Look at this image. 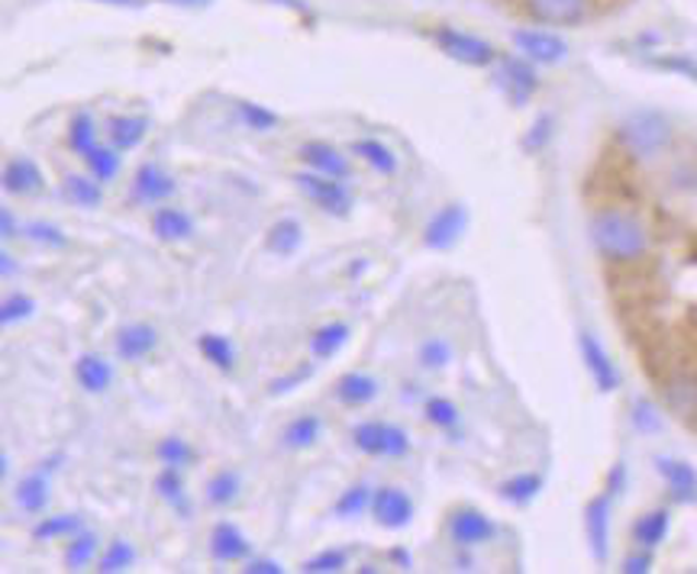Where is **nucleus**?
<instances>
[{
	"label": "nucleus",
	"instance_id": "nucleus-1",
	"mask_svg": "<svg viewBox=\"0 0 697 574\" xmlns=\"http://www.w3.org/2000/svg\"><path fill=\"white\" fill-rule=\"evenodd\" d=\"M591 242L607 262H639L649 255V232L633 214L620 207H604L591 217Z\"/></svg>",
	"mask_w": 697,
	"mask_h": 574
},
{
	"label": "nucleus",
	"instance_id": "nucleus-2",
	"mask_svg": "<svg viewBox=\"0 0 697 574\" xmlns=\"http://www.w3.org/2000/svg\"><path fill=\"white\" fill-rule=\"evenodd\" d=\"M620 142L639 159H652L672 142V126H669L665 116L655 114V111H637V114L624 119Z\"/></svg>",
	"mask_w": 697,
	"mask_h": 574
},
{
	"label": "nucleus",
	"instance_id": "nucleus-3",
	"mask_svg": "<svg viewBox=\"0 0 697 574\" xmlns=\"http://www.w3.org/2000/svg\"><path fill=\"white\" fill-rule=\"evenodd\" d=\"M433 43L446 53L449 58L462 61V65H471V68H484L498 58V49L481 39V36H471V33H462L456 26H439L433 33Z\"/></svg>",
	"mask_w": 697,
	"mask_h": 574
},
{
	"label": "nucleus",
	"instance_id": "nucleus-4",
	"mask_svg": "<svg viewBox=\"0 0 697 574\" xmlns=\"http://www.w3.org/2000/svg\"><path fill=\"white\" fill-rule=\"evenodd\" d=\"M355 446L365 452V456H391V459H401L410 452V439L401 426H391V423H378V420H368V423H358L355 433H352Z\"/></svg>",
	"mask_w": 697,
	"mask_h": 574
},
{
	"label": "nucleus",
	"instance_id": "nucleus-5",
	"mask_svg": "<svg viewBox=\"0 0 697 574\" xmlns=\"http://www.w3.org/2000/svg\"><path fill=\"white\" fill-rule=\"evenodd\" d=\"M294 181H297V187H300L320 210H327V214H333V217H348V210H352V194H348L346 184H343L340 177L304 172L297 174Z\"/></svg>",
	"mask_w": 697,
	"mask_h": 574
},
{
	"label": "nucleus",
	"instance_id": "nucleus-6",
	"mask_svg": "<svg viewBox=\"0 0 697 574\" xmlns=\"http://www.w3.org/2000/svg\"><path fill=\"white\" fill-rule=\"evenodd\" d=\"M610 510H614V494H597L587 501L584 507V532H587V546L597 565L607 562L610 555Z\"/></svg>",
	"mask_w": 697,
	"mask_h": 574
},
{
	"label": "nucleus",
	"instance_id": "nucleus-7",
	"mask_svg": "<svg viewBox=\"0 0 697 574\" xmlns=\"http://www.w3.org/2000/svg\"><path fill=\"white\" fill-rule=\"evenodd\" d=\"M579 348L581 358H584V368H587V375L594 378L597 391H601V394L617 391V388H620V368L614 365L610 352L601 345V340H597L594 333H581Z\"/></svg>",
	"mask_w": 697,
	"mask_h": 574
},
{
	"label": "nucleus",
	"instance_id": "nucleus-8",
	"mask_svg": "<svg viewBox=\"0 0 697 574\" xmlns=\"http://www.w3.org/2000/svg\"><path fill=\"white\" fill-rule=\"evenodd\" d=\"M465 223H468V214H465L462 204H446L423 230V245L426 249H453L459 242V236L465 232Z\"/></svg>",
	"mask_w": 697,
	"mask_h": 574
},
{
	"label": "nucleus",
	"instance_id": "nucleus-9",
	"mask_svg": "<svg viewBox=\"0 0 697 574\" xmlns=\"http://www.w3.org/2000/svg\"><path fill=\"white\" fill-rule=\"evenodd\" d=\"M514 46L521 49L523 58L539 61V65H556L569 56V46L562 36L546 33V30H517L514 33Z\"/></svg>",
	"mask_w": 697,
	"mask_h": 574
},
{
	"label": "nucleus",
	"instance_id": "nucleus-10",
	"mask_svg": "<svg viewBox=\"0 0 697 574\" xmlns=\"http://www.w3.org/2000/svg\"><path fill=\"white\" fill-rule=\"evenodd\" d=\"M662 394L665 403L675 416L682 420H695L697 416V371L692 368H678L672 375H665L662 381Z\"/></svg>",
	"mask_w": 697,
	"mask_h": 574
},
{
	"label": "nucleus",
	"instance_id": "nucleus-11",
	"mask_svg": "<svg viewBox=\"0 0 697 574\" xmlns=\"http://www.w3.org/2000/svg\"><path fill=\"white\" fill-rule=\"evenodd\" d=\"M372 514L385 529H404L413 519V501L401 487H378L372 497Z\"/></svg>",
	"mask_w": 697,
	"mask_h": 574
},
{
	"label": "nucleus",
	"instance_id": "nucleus-12",
	"mask_svg": "<svg viewBox=\"0 0 697 574\" xmlns=\"http://www.w3.org/2000/svg\"><path fill=\"white\" fill-rule=\"evenodd\" d=\"M449 536L456 546L462 549H471V546H484L494 539V523L484 517L481 510L475 507H462L449 517Z\"/></svg>",
	"mask_w": 697,
	"mask_h": 574
},
{
	"label": "nucleus",
	"instance_id": "nucleus-13",
	"mask_svg": "<svg viewBox=\"0 0 697 574\" xmlns=\"http://www.w3.org/2000/svg\"><path fill=\"white\" fill-rule=\"evenodd\" d=\"M529 16L549 26H575L587 13V0H523Z\"/></svg>",
	"mask_w": 697,
	"mask_h": 574
},
{
	"label": "nucleus",
	"instance_id": "nucleus-14",
	"mask_svg": "<svg viewBox=\"0 0 697 574\" xmlns=\"http://www.w3.org/2000/svg\"><path fill=\"white\" fill-rule=\"evenodd\" d=\"M501 84L507 88L514 104H526V97L539 88V78H536L529 58H504L501 61Z\"/></svg>",
	"mask_w": 697,
	"mask_h": 574
},
{
	"label": "nucleus",
	"instance_id": "nucleus-15",
	"mask_svg": "<svg viewBox=\"0 0 697 574\" xmlns=\"http://www.w3.org/2000/svg\"><path fill=\"white\" fill-rule=\"evenodd\" d=\"M300 159L313 169L317 174H327V177H348V162L346 156L340 152V149H333L330 142H320V139H313V142H304V149H300Z\"/></svg>",
	"mask_w": 697,
	"mask_h": 574
},
{
	"label": "nucleus",
	"instance_id": "nucleus-16",
	"mask_svg": "<svg viewBox=\"0 0 697 574\" xmlns=\"http://www.w3.org/2000/svg\"><path fill=\"white\" fill-rule=\"evenodd\" d=\"M655 468H659V474L669 481V491H672L675 501H682V504L697 501V471L688 461L655 459Z\"/></svg>",
	"mask_w": 697,
	"mask_h": 574
},
{
	"label": "nucleus",
	"instance_id": "nucleus-17",
	"mask_svg": "<svg viewBox=\"0 0 697 574\" xmlns=\"http://www.w3.org/2000/svg\"><path fill=\"white\" fill-rule=\"evenodd\" d=\"M156 343H159V336H156L152 326L133 323V326H123V330L116 333V355H119L123 361H139V358H146V355L156 348Z\"/></svg>",
	"mask_w": 697,
	"mask_h": 574
},
{
	"label": "nucleus",
	"instance_id": "nucleus-18",
	"mask_svg": "<svg viewBox=\"0 0 697 574\" xmlns=\"http://www.w3.org/2000/svg\"><path fill=\"white\" fill-rule=\"evenodd\" d=\"M210 555L217 562H239L249 555V539L232 523H217L210 532Z\"/></svg>",
	"mask_w": 697,
	"mask_h": 574
},
{
	"label": "nucleus",
	"instance_id": "nucleus-19",
	"mask_svg": "<svg viewBox=\"0 0 697 574\" xmlns=\"http://www.w3.org/2000/svg\"><path fill=\"white\" fill-rule=\"evenodd\" d=\"M75 378H78V384H81L84 391L101 394V391L111 388L114 368H111L101 355H81V358L75 361Z\"/></svg>",
	"mask_w": 697,
	"mask_h": 574
},
{
	"label": "nucleus",
	"instance_id": "nucleus-20",
	"mask_svg": "<svg viewBox=\"0 0 697 574\" xmlns=\"http://www.w3.org/2000/svg\"><path fill=\"white\" fill-rule=\"evenodd\" d=\"M169 194H174V181L165 172H159L156 165H142L136 177H133V197L136 200H165Z\"/></svg>",
	"mask_w": 697,
	"mask_h": 574
},
{
	"label": "nucleus",
	"instance_id": "nucleus-21",
	"mask_svg": "<svg viewBox=\"0 0 697 574\" xmlns=\"http://www.w3.org/2000/svg\"><path fill=\"white\" fill-rule=\"evenodd\" d=\"M39 187H43V172L36 169V162H30V159H13V162L3 169V191H7V194L23 197V194L39 191Z\"/></svg>",
	"mask_w": 697,
	"mask_h": 574
},
{
	"label": "nucleus",
	"instance_id": "nucleus-22",
	"mask_svg": "<svg viewBox=\"0 0 697 574\" xmlns=\"http://www.w3.org/2000/svg\"><path fill=\"white\" fill-rule=\"evenodd\" d=\"M152 232L162 242H184V239L194 236V220L184 210H178V207H162L152 217Z\"/></svg>",
	"mask_w": 697,
	"mask_h": 574
},
{
	"label": "nucleus",
	"instance_id": "nucleus-23",
	"mask_svg": "<svg viewBox=\"0 0 697 574\" xmlns=\"http://www.w3.org/2000/svg\"><path fill=\"white\" fill-rule=\"evenodd\" d=\"M669 526H672V514L669 510H649L633 523V539H637L642 549H655L665 542L669 536Z\"/></svg>",
	"mask_w": 697,
	"mask_h": 574
},
{
	"label": "nucleus",
	"instance_id": "nucleus-24",
	"mask_svg": "<svg viewBox=\"0 0 697 574\" xmlns=\"http://www.w3.org/2000/svg\"><path fill=\"white\" fill-rule=\"evenodd\" d=\"M146 129H149L146 116H114L111 119V142L119 152H129L146 139Z\"/></svg>",
	"mask_w": 697,
	"mask_h": 574
},
{
	"label": "nucleus",
	"instance_id": "nucleus-25",
	"mask_svg": "<svg viewBox=\"0 0 697 574\" xmlns=\"http://www.w3.org/2000/svg\"><path fill=\"white\" fill-rule=\"evenodd\" d=\"M336 398L346 403V406H362V403L375 401L378 398V381L368 378V375H343L336 381Z\"/></svg>",
	"mask_w": 697,
	"mask_h": 574
},
{
	"label": "nucleus",
	"instance_id": "nucleus-26",
	"mask_svg": "<svg viewBox=\"0 0 697 574\" xmlns=\"http://www.w3.org/2000/svg\"><path fill=\"white\" fill-rule=\"evenodd\" d=\"M16 504H20V510H26V514H43L46 510V504H49V484H46V478L43 474H26L20 484H16Z\"/></svg>",
	"mask_w": 697,
	"mask_h": 574
},
{
	"label": "nucleus",
	"instance_id": "nucleus-27",
	"mask_svg": "<svg viewBox=\"0 0 697 574\" xmlns=\"http://www.w3.org/2000/svg\"><path fill=\"white\" fill-rule=\"evenodd\" d=\"M352 156L365 159L378 174L398 172V156L385 142H378V139H358V142H352Z\"/></svg>",
	"mask_w": 697,
	"mask_h": 574
},
{
	"label": "nucleus",
	"instance_id": "nucleus-28",
	"mask_svg": "<svg viewBox=\"0 0 697 574\" xmlns=\"http://www.w3.org/2000/svg\"><path fill=\"white\" fill-rule=\"evenodd\" d=\"M317 439H320V416H313V413H304L285 426V446L288 449H310Z\"/></svg>",
	"mask_w": 697,
	"mask_h": 574
},
{
	"label": "nucleus",
	"instance_id": "nucleus-29",
	"mask_svg": "<svg viewBox=\"0 0 697 574\" xmlns=\"http://www.w3.org/2000/svg\"><path fill=\"white\" fill-rule=\"evenodd\" d=\"M61 191H65V197H68L71 204H78V207H98V204L104 200L101 184L91 181V177H81V174H68L65 184H61Z\"/></svg>",
	"mask_w": 697,
	"mask_h": 574
},
{
	"label": "nucleus",
	"instance_id": "nucleus-30",
	"mask_svg": "<svg viewBox=\"0 0 697 574\" xmlns=\"http://www.w3.org/2000/svg\"><path fill=\"white\" fill-rule=\"evenodd\" d=\"M94 555H98V536L94 532H75V539L65 549V565L71 572H81L94 562Z\"/></svg>",
	"mask_w": 697,
	"mask_h": 574
},
{
	"label": "nucleus",
	"instance_id": "nucleus-31",
	"mask_svg": "<svg viewBox=\"0 0 697 574\" xmlns=\"http://www.w3.org/2000/svg\"><path fill=\"white\" fill-rule=\"evenodd\" d=\"M348 340V326L346 323H327V326H320L317 333H313V340H310V352L317 355V358H330V355H336Z\"/></svg>",
	"mask_w": 697,
	"mask_h": 574
},
{
	"label": "nucleus",
	"instance_id": "nucleus-32",
	"mask_svg": "<svg viewBox=\"0 0 697 574\" xmlns=\"http://www.w3.org/2000/svg\"><path fill=\"white\" fill-rule=\"evenodd\" d=\"M300 223L297 220H278L272 230H268V239H265V245L275 252V255H294L297 252V245H300Z\"/></svg>",
	"mask_w": 697,
	"mask_h": 574
},
{
	"label": "nucleus",
	"instance_id": "nucleus-33",
	"mask_svg": "<svg viewBox=\"0 0 697 574\" xmlns=\"http://www.w3.org/2000/svg\"><path fill=\"white\" fill-rule=\"evenodd\" d=\"M498 491H501V497L511 501V504H529V501L542 491V478H539V474H517V478L504 481Z\"/></svg>",
	"mask_w": 697,
	"mask_h": 574
},
{
	"label": "nucleus",
	"instance_id": "nucleus-34",
	"mask_svg": "<svg viewBox=\"0 0 697 574\" xmlns=\"http://www.w3.org/2000/svg\"><path fill=\"white\" fill-rule=\"evenodd\" d=\"M68 146L75 149V152H88V149H94L98 142H94V116L91 114H75L71 116V123H68Z\"/></svg>",
	"mask_w": 697,
	"mask_h": 574
},
{
	"label": "nucleus",
	"instance_id": "nucleus-35",
	"mask_svg": "<svg viewBox=\"0 0 697 574\" xmlns=\"http://www.w3.org/2000/svg\"><path fill=\"white\" fill-rule=\"evenodd\" d=\"M197 345H201V352H204V358L210 361V365H217V368H224V371H230L232 368V345L227 336H217V333H204L201 340H197Z\"/></svg>",
	"mask_w": 697,
	"mask_h": 574
},
{
	"label": "nucleus",
	"instance_id": "nucleus-36",
	"mask_svg": "<svg viewBox=\"0 0 697 574\" xmlns=\"http://www.w3.org/2000/svg\"><path fill=\"white\" fill-rule=\"evenodd\" d=\"M133 562H136V549H133L126 539H116V542H111V549L104 552V559L98 562V572L101 574L126 572V569H133Z\"/></svg>",
	"mask_w": 697,
	"mask_h": 574
},
{
	"label": "nucleus",
	"instance_id": "nucleus-37",
	"mask_svg": "<svg viewBox=\"0 0 697 574\" xmlns=\"http://www.w3.org/2000/svg\"><path fill=\"white\" fill-rule=\"evenodd\" d=\"M84 162H88V169L94 174V181H111L119 172V156H116L114 149H104V146L88 149L84 152Z\"/></svg>",
	"mask_w": 697,
	"mask_h": 574
},
{
	"label": "nucleus",
	"instance_id": "nucleus-38",
	"mask_svg": "<svg viewBox=\"0 0 697 574\" xmlns=\"http://www.w3.org/2000/svg\"><path fill=\"white\" fill-rule=\"evenodd\" d=\"M236 494H239V474L236 471H217L207 484V501L214 507H227Z\"/></svg>",
	"mask_w": 697,
	"mask_h": 574
},
{
	"label": "nucleus",
	"instance_id": "nucleus-39",
	"mask_svg": "<svg viewBox=\"0 0 697 574\" xmlns=\"http://www.w3.org/2000/svg\"><path fill=\"white\" fill-rule=\"evenodd\" d=\"M75 532H81V517L61 514V517L43 519V523L33 529V539H56V536H75Z\"/></svg>",
	"mask_w": 697,
	"mask_h": 574
},
{
	"label": "nucleus",
	"instance_id": "nucleus-40",
	"mask_svg": "<svg viewBox=\"0 0 697 574\" xmlns=\"http://www.w3.org/2000/svg\"><path fill=\"white\" fill-rule=\"evenodd\" d=\"M372 491L365 487V484H355V487H348L346 494L336 501V517L340 519H348V517H358L368 504H372Z\"/></svg>",
	"mask_w": 697,
	"mask_h": 574
},
{
	"label": "nucleus",
	"instance_id": "nucleus-41",
	"mask_svg": "<svg viewBox=\"0 0 697 574\" xmlns=\"http://www.w3.org/2000/svg\"><path fill=\"white\" fill-rule=\"evenodd\" d=\"M343 569H346V552H340V549H323V552H317L313 559L304 562L307 574H336Z\"/></svg>",
	"mask_w": 697,
	"mask_h": 574
},
{
	"label": "nucleus",
	"instance_id": "nucleus-42",
	"mask_svg": "<svg viewBox=\"0 0 697 574\" xmlns=\"http://www.w3.org/2000/svg\"><path fill=\"white\" fill-rule=\"evenodd\" d=\"M156 456L162 459V464H174V468H181V464L194 461V456H197V452H194V449H191L184 439L172 436V439H162V443H159Z\"/></svg>",
	"mask_w": 697,
	"mask_h": 574
},
{
	"label": "nucleus",
	"instance_id": "nucleus-43",
	"mask_svg": "<svg viewBox=\"0 0 697 574\" xmlns=\"http://www.w3.org/2000/svg\"><path fill=\"white\" fill-rule=\"evenodd\" d=\"M239 114L249 123V129H255V133H268V129L278 126V114H272V111H265L262 104H252V101H242Z\"/></svg>",
	"mask_w": 697,
	"mask_h": 574
},
{
	"label": "nucleus",
	"instance_id": "nucleus-44",
	"mask_svg": "<svg viewBox=\"0 0 697 574\" xmlns=\"http://www.w3.org/2000/svg\"><path fill=\"white\" fill-rule=\"evenodd\" d=\"M33 310H36V300H33V297L13 294V297H7L3 307H0V323H20V320L33 317Z\"/></svg>",
	"mask_w": 697,
	"mask_h": 574
},
{
	"label": "nucleus",
	"instance_id": "nucleus-45",
	"mask_svg": "<svg viewBox=\"0 0 697 574\" xmlns=\"http://www.w3.org/2000/svg\"><path fill=\"white\" fill-rule=\"evenodd\" d=\"M184 484H181V474H178V468L174 464H165V471L156 478V491H159V497L162 501H169L174 507H181V501H184V491H181Z\"/></svg>",
	"mask_w": 697,
	"mask_h": 574
},
{
	"label": "nucleus",
	"instance_id": "nucleus-46",
	"mask_svg": "<svg viewBox=\"0 0 697 574\" xmlns=\"http://www.w3.org/2000/svg\"><path fill=\"white\" fill-rule=\"evenodd\" d=\"M426 420H430L433 426L449 429V426L459 423V410H456V403L446 401V398H430V401H426Z\"/></svg>",
	"mask_w": 697,
	"mask_h": 574
},
{
	"label": "nucleus",
	"instance_id": "nucleus-47",
	"mask_svg": "<svg viewBox=\"0 0 697 574\" xmlns=\"http://www.w3.org/2000/svg\"><path fill=\"white\" fill-rule=\"evenodd\" d=\"M449 358H453V348H449L446 340H439V336H433V340H426V343L420 345V361L426 368H443Z\"/></svg>",
	"mask_w": 697,
	"mask_h": 574
},
{
	"label": "nucleus",
	"instance_id": "nucleus-48",
	"mask_svg": "<svg viewBox=\"0 0 697 574\" xmlns=\"http://www.w3.org/2000/svg\"><path fill=\"white\" fill-rule=\"evenodd\" d=\"M633 426L642 433H659L662 429V413L649 401H637L633 406Z\"/></svg>",
	"mask_w": 697,
	"mask_h": 574
},
{
	"label": "nucleus",
	"instance_id": "nucleus-49",
	"mask_svg": "<svg viewBox=\"0 0 697 574\" xmlns=\"http://www.w3.org/2000/svg\"><path fill=\"white\" fill-rule=\"evenodd\" d=\"M310 375H313V365H300V368H294V371L285 375V378H275L268 391H272V394H288L290 388H297V384H300V381H307Z\"/></svg>",
	"mask_w": 697,
	"mask_h": 574
},
{
	"label": "nucleus",
	"instance_id": "nucleus-50",
	"mask_svg": "<svg viewBox=\"0 0 697 574\" xmlns=\"http://www.w3.org/2000/svg\"><path fill=\"white\" fill-rule=\"evenodd\" d=\"M30 236L36 239V242H46V245H65V232H58L53 223H30Z\"/></svg>",
	"mask_w": 697,
	"mask_h": 574
},
{
	"label": "nucleus",
	"instance_id": "nucleus-51",
	"mask_svg": "<svg viewBox=\"0 0 697 574\" xmlns=\"http://www.w3.org/2000/svg\"><path fill=\"white\" fill-rule=\"evenodd\" d=\"M549 126H552V116H539V123L533 126V133L526 139V149H539L549 139Z\"/></svg>",
	"mask_w": 697,
	"mask_h": 574
},
{
	"label": "nucleus",
	"instance_id": "nucleus-52",
	"mask_svg": "<svg viewBox=\"0 0 697 574\" xmlns=\"http://www.w3.org/2000/svg\"><path fill=\"white\" fill-rule=\"evenodd\" d=\"M245 574H282V565L278 562H272V559H252V562H245Z\"/></svg>",
	"mask_w": 697,
	"mask_h": 574
},
{
	"label": "nucleus",
	"instance_id": "nucleus-53",
	"mask_svg": "<svg viewBox=\"0 0 697 574\" xmlns=\"http://www.w3.org/2000/svg\"><path fill=\"white\" fill-rule=\"evenodd\" d=\"M649 565H652V555L645 552V555H630L627 562H624V572L627 574H645L649 572Z\"/></svg>",
	"mask_w": 697,
	"mask_h": 574
},
{
	"label": "nucleus",
	"instance_id": "nucleus-54",
	"mask_svg": "<svg viewBox=\"0 0 697 574\" xmlns=\"http://www.w3.org/2000/svg\"><path fill=\"white\" fill-rule=\"evenodd\" d=\"M624 478H627V468H624V461H617V464H614V471H610L607 491H610V494H620V487H624Z\"/></svg>",
	"mask_w": 697,
	"mask_h": 574
},
{
	"label": "nucleus",
	"instance_id": "nucleus-55",
	"mask_svg": "<svg viewBox=\"0 0 697 574\" xmlns=\"http://www.w3.org/2000/svg\"><path fill=\"white\" fill-rule=\"evenodd\" d=\"M0 236L3 239H10V236H16V223H13V214L3 207V214H0Z\"/></svg>",
	"mask_w": 697,
	"mask_h": 574
},
{
	"label": "nucleus",
	"instance_id": "nucleus-56",
	"mask_svg": "<svg viewBox=\"0 0 697 574\" xmlns=\"http://www.w3.org/2000/svg\"><path fill=\"white\" fill-rule=\"evenodd\" d=\"M0 268H3V275H13V259H10V252H0Z\"/></svg>",
	"mask_w": 697,
	"mask_h": 574
},
{
	"label": "nucleus",
	"instance_id": "nucleus-57",
	"mask_svg": "<svg viewBox=\"0 0 697 574\" xmlns=\"http://www.w3.org/2000/svg\"><path fill=\"white\" fill-rule=\"evenodd\" d=\"M391 559H395V562H401L404 569H410V555H407L404 549H391Z\"/></svg>",
	"mask_w": 697,
	"mask_h": 574
},
{
	"label": "nucleus",
	"instance_id": "nucleus-58",
	"mask_svg": "<svg viewBox=\"0 0 697 574\" xmlns=\"http://www.w3.org/2000/svg\"><path fill=\"white\" fill-rule=\"evenodd\" d=\"M98 3H114V7H142V0H98Z\"/></svg>",
	"mask_w": 697,
	"mask_h": 574
},
{
	"label": "nucleus",
	"instance_id": "nucleus-59",
	"mask_svg": "<svg viewBox=\"0 0 697 574\" xmlns=\"http://www.w3.org/2000/svg\"><path fill=\"white\" fill-rule=\"evenodd\" d=\"M165 3H178V7H204L210 0H165Z\"/></svg>",
	"mask_w": 697,
	"mask_h": 574
},
{
	"label": "nucleus",
	"instance_id": "nucleus-60",
	"mask_svg": "<svg viewBox=\"0 0 697 574\" xmlns=\"http://www.w3.org/2000/svg\"><path fill=\"white\" fill-rule=\"evenodd\" d=\"M7 471H10V459H7V456H0V474L7 478Z\"/></svg>",
	"mask_w": 697,
	"mask_h": 574
}]
</instances>
